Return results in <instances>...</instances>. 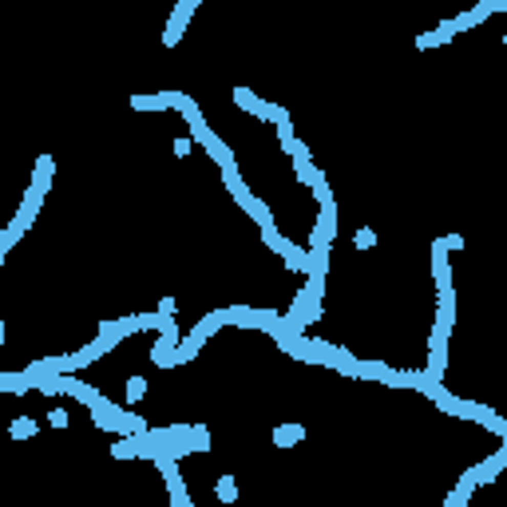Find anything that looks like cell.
I'll return each mask as SVG.
<instances>
[{
    "instance_id": "1",
    "label": "cell",
    "mask_w": 507,
    "mask_h": 507,
    "mask_svg": "<svg viewBox=\"0 0 507 507\" xmlns=\"http://www.w3.org/2000/svg\"><path fill=\"white\" fill-rule=\"evenodd\" d=\"M234 99H238V107H246V111H250V115H258V119H269V115H273V103H266V99L250 95L246 88L234 91Z\"/></svg>"
},
{
    "instance_id": "2",
    "label": "cell",
    "mask_w": 507,
    "mask_h": 507,
    "mask_svg": "<svg viewBox=\"0 0 507 507\" xmlns=\"http://www.w3.org/2000/svg\"><path fill=\"white\" fill-rule=\"evenodd\" d=\"M301 436H305V428L289 424V428H278V432H273V440H278V444H285V440H301Z\"/></svg>"
},
{
    "instance_id": "3",
    "label": "cell",
    "mask_w": 507,
    "mask_h": 507,
    "mask_svg": "<svg viewBox=\"0 0 507 507\" xmlns=\"http://www.w3.org/2000/svg\"><path fill=\"white\" fill-rule=\"evenodd\" d=\"M440 246H444V250H463V238L460 234H448V238H440Z\"/></svg>"
},
{
    "instance_id": "4",
    "label": "cell",
    "mask_w": 507,
    "mask_h": 507,
    "mask_svg": "<svg viewBox=\"0 0 507 507\" xmlns=\"http://www.w3.org/2000/svg\"><path fill=\"white\" fill-rule=\"evenodd\" d=\"M218 495H222L226 503H230V499H234L238 492H234V483H230V479H222V483H218Z\"/></svg>"
}]
</instances>
